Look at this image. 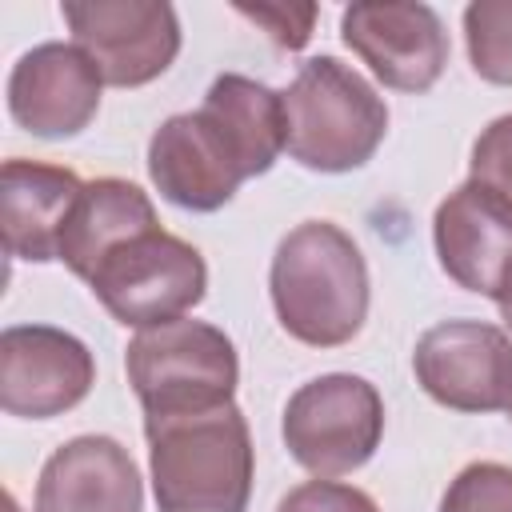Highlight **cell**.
<instances>
[{
    "mask_svg": "<svg viewBox=\"0 0 512 512\" xmlns=\"http://www.w3.org/2000/svg\"><path fill=\"white\" fill-rule=\"evenodd\" d=\"M200 108L212 112L228 128V136L244 152L252 176L268 172L272 160L284 152V100H280V92H272L248 76L224 72L212 80Z\"/></svg>",
    "mask_w": 512,
    "mask_h": 512,
    "instance_id": "cell-17",
    "label": "cell"
},
{
    "mask_svg": "<svg viewBox=\"0 0 512 512\" xmlns=\"http://www.w3.org/2000/svg\"><path fill=\"white\" fill-rule=\"evenodd\" d=\"M96 384L92 352L60 328L16 324L0 336V408L24 420H48L76 408Z\"/></svg>",
    "mask_w": 512,
    "mask_h": 512,
    "instance_id": "cell-11",
    "label": "cell"
},
{
    "mask_svg": "<svg viewBox=\"0 0 512 512\" xmlns=\"http://www.w3.org/2000/svg\"><path fill=\"white\" fill-rule=\"evenodd\" d=\"M440 268L468 292L500 296L512 276V208L480 184L448 192L432 216Z\"/></svg>",
    "mask_w": 512,
    "mask_h": 512,
    "instance_id": "cell-13",
    "label": "cell"
},
{
    "mask_svg": "<svg viewBox=\"0 0 512 512\" xmlns=\"http://www.w3.org/2000/svg\"><path fill=\"white\" fill-rule=\"evenodd\" d=\"M276 512H380L376 500L352 484H336V480H308L300 488H292Z\"/></svg>",
    "mask_w": 512,
    "mask_h": 512,
    "instance_id": "cell-21",
    "label": "cell"
},
{
    "mask_svg": "<svg viewBox=\"0 0 512 512\" xmlns=\"http://www.w3.org/2000/svg\"><path fill=\"white\" fill-rule=\"evenodd\" d=\"M100 84V68L76 44H40L8 76V112L32 136H76L100 108Z\"/></svg>",
    "mask_w": 512,
    "mask_h": 512,
    "instance_id": "cell-12",
    "label": "cell"
},
{
    "mask_svg": "<svg viewBox=\"0 0 512 512\" xmlns=\"http://www.w3.org/2000/svg\"><path fill=\"white\" fill-rule=\"evenodd\" d=\"M160 228L152 200L132 184V180H116V176H100L92 184H84L68 228L60 236V260L88 280L96 272V264L120 248L124 240Z\"/></svg>",
    "mask_w": 512,
    "mask_h": 512,
    "instance_id": "cell-16",
    "label": "cell"
},
{
    "mask_svg": "<svg viewBox=\"0 0 512 512\" xmlns=\"http://www.w3.org/2000/svg\"><path fill=\"white\" fill-rule=\"evenodd\" d=\"M508 412H512V408H508Z\"/></svg>",
    "mask_w": 512,
    "mask_h": 512,
    "instance_id": "cell-24",
    "label": "cell"
},
{
    "mask_svg": "<svg viewBox=\"0 0 512 512\" xmlns=\"http://www.w3.org/2000/svg\"><path fill=\"white\" fill-rule=\"evenodd\" d=\"M76 48L100 68L104 84L140 88L168 72L180 52L172 4L156 0H88L60 8Z\"/></svg>",
    "mask_w": 512,
    "mask_h": 512,
    "instance_id": "cell-8",
    "label": "cell"
},
{
    "mask_svg": "<svg viewBox=\"0 0 512 512\" xmlns=\"http://www.w3.org/2000/svg\"><path fill=\"white\" fill-rule=\"evenodd\" d=\"M240 16H248L252 24H260L280 48L296 52L308 44L312 36V20H316V4H236Z\"/></svg>",
    "mask_w": 512,
    "mask_h": 512,
    "instance_id": "cell-22",
    "label": "cell"
},
{
    "mask_svg": "<svg viewBox=\"0 0 512 512\" xmlns=\"http://www.w3.org/2000/svg\"><path fill=\"white\" fill-rule=\"evenodd\" d=\"M36 512H144L140 472L112 436L60 444L36 484Z\"/></svg>",
    "mask_w": 512,
    "mask_h": 512,
    "instance_id": "cell-14",
    "label": "cell"
},
{
    "mask_svg": "<svg viewBox=\"0 0 512 512\" xmlns=\"http://www.w3.org/2000/svg\"><path fill=\"white\" fill-rule=\"evenodd\" d=\"M440 512H512V468L496 460L468 464L448 484Z\"/></svg>",
    "mask_w": 512,
    "mask_h": 512,
    "instance_id": "cell-19",
    "label": "cell"
},
{
    "mask_svg": "<svg viewBox=\"0 0 512 512\" xmlns=\"http://www.w3.org/2000/svg\"><path fill=\"white\" fill-rule=\"evenodd\" d=\"M464 40L476 76L512 88V0H476L464 8Z\"/></svg>",
    "mask_w": 512,
    "mask_h": 512,
    "instance_id": "cell-18",
    "label": "cell"
},
{
    "mask_svg": "<svg viewBox=\"0 0 512 512\" xmlns=\"http://www.w3.org/2000/svg\"><path fill=\"white\" fill-rule=\"evenodd\" d=\"M412 372L420 388L452 412L512 408V340L496 324L444 320L416 340Z\"/></svg>",
    "mask_w": 512,
    "mask_h": 512,
    "instance_id": "cell-7",
    "label": "cell"
},
{
    "mask_svg": "<svg viewBox=\"0 0 512 512\" xmlns=\"http://www.w3.org/2000/svg\"><path fill=\"white\" fill-rule=\"evenodd\" d=\"M344 44L396 92H428L448 64V32L428 4L364 0L340 16Z\"/></svg>",
    "mask_w": 512,
    "mask_h": 512,
    "instance_id": "cell-10",
    "label": "cell"
},
{
    "mask_svg": "<svg viewBox=\"0 0 512 512\" xmlns=\"http://www.w3.org/2000/svg\"><path fill=\"white\" fill-rule=\"evenodd\" d=\"M160 512H244L252 496V436L236 404L144 424Z\"/></svg>",
    "mask_w": 512,
    "mask_h": 512,
    "instance_id": "cell-2",
    "label": "cell"
},
{
    "mask_svg": "<svg viewBox=\"0 0 512 512\" xmlns=\"http://www.w3.org/2000/svg\"><path fill=\"white\" fill-rule=\"evenodd\" d=\"M472 184L488 188L512 208V116H496L472 144Z\"/></svg>",
    "mask_w": 512,
    "mask_h": 512,
    "instance_id": "cell-20",
    "label": "cell"
},
{
    "mask_svg": "<svg viewBox=\"0 0 512 512\" xmlns=\"http://www.w3.org/2000/svg\"><path fill=\"white\" fill-rule=\"evenodd\" d=\"M124 368L144 408V424L224 408L240 380L232 340L220 328L184 316L136 332Z\"/></svg>",
    "mask_w": 512,
    "mask_h": 512,
    "instance_id": "cell-4",
    "label": "cell"
},
{
    "mask_svg": "<svg viewBox=\"0 0 512 512\" xmlns=\"http://www.w3.org/2000/svg\"><path fill=\"white\" fill-rule=\"evenodd\" d=\"M268 284L284 332L312 348L348 344L368 316V264L332 220L296 224L272 256Z\"/></svg>",
    "mask_w": 512,
    "mask_h": 512,
    "instance_id": "cell-1",
    "label": "cell"
},
{
    "mask_svg": "<svg viewBox=\"0 0 512 512\" xmlns=\"http://www.w3.org/2000/svg\"><path fill=\"white\" fill-rule=\"evenodd\" d=\"M284 100V152L312 172H352L388 132V104L336 56L300 64Z\"/></svg>",
    "mask_w": 512,
    "mask_h": 512,
    "instance_id": "cell-3",
    "label": "cell"
},
{
    "mask_svg": "<svg viewBox=\"0 0 512 512\" xmlns=\"http://www.w3.org/2000/svg\"><path fill=\"white\" fill-rule=\"evenodd\" d=\"M88 288L112 320L144 332L196 308L208 288V268L188 240L152 228L112 248L88 276Z\"/></svg>",
    "mask_w": 512,
    "mask_h": 512,
    "instance_id": "cell-5",
    "label": "cell"
},
{
    "mask_svg": "<svg viewBox=\"0 0 512 512\" xmlns=\"http://www.w3.org/2000/svg\"><path fill=\"white\" fill-rule=\"evenodd\" d=\"M84 184L76 172L40 160H4L0 172V224L4 248L16 260H60V236L80 200Z\"/></svg>",
    "mask_w": 512,
    "mask_h": 512,
    "instance_id": "cell-15",
    "label": "cell"
},
{
    "mask_svg": "<svg viewBox=\"0 0 512 512\" xmlns=\"http://www.w3.org/2000/svg\"><path fill=\"white\" fill-rule=\"evenodd\" d=\"M496 304H500V316H504V324L512 328V276L504 280V288H500V296H496Z\"/></svg>",
    "mask_w": 512,
    "mask_h": 512,
    "instance_id": "cell-23",
    "label": "cell"
},
{
    "mask_svg": "<svg viewBox=\"0 0 512 512\" xmlns=\"http://www.w3.org/2000/svg\"><path fill=\"white\" fill-rule=\"evenodd\" d=\"M148 176L164 200L192 212H216L236 196V188L252 172L244 152L228 136V128L212 112L196 108V112L168 116L152 132Z\"/></svg>",
    "mask_w": 512,
    "mask_h": 512,
    "instance_id": "cell-9",
    "label": "cell"
},
{
    "mask_svg": "<svg viewBox=\"0 0 512 512\" xmlns=\"http://www.w3.org/2000/svg\"><path fill=\"white\" fill-rule=\"evenodd\" d=\"M384 436V400L364 376L332 372L300 384L284 408V444L292 460L320 480L356 472Z\"/></svg>",
    "mask_w": 512,
    "mask_h": 512,
    "instance_id": "cell-6",
    "label": "cell"
}]
</instances>
